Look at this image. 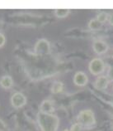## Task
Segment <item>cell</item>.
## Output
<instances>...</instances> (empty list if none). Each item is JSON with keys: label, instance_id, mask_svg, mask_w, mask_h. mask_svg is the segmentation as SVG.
<instances>
[{"label": "cell", "instance_id": "obj_3", "mask_svg": "<svg viewBox=\"0 0 113 131\" xmlns=\"http://www.w3.org/2000/svg\"><path fill=\"white\" fill-rule=\"evenodd\" d=\"M34 51L38 56H46L50 53V43L45 38L39 39L35 44Z\"/></svg>", "mask_w": 113, "mask_h": 131}, {"label": "cell", "instance_id": "obj_16", "mask_svg": "<svg viewBox=\"0 0 113 131\" xmlns=\"http://www.w3.org/2000/svg\"><path fill=\"white\" fill-rule=\"evenodd\" d=\"M5 42H6V37L4 36V34L0 32V48L4 46Z\"/></svg>", "mask_w": 113, "mask_h": 131}, {"label": "cell", "instance_id": "obj_11", "mask_svg": "<svg viewBox=\"0 0 113 131\" xmlns=\"http://www.w3.org/2000/svg\"><path fill=\"white\" fill-rule=\"evenodd\" d=\"M64 90V84L61 81H54L51 85L50 91L53 94H59L61 93Z\"/></svg>", "mask_w": 113, "mask_h": 131}, {"label": "cell", "instance_id": "obj_19", "mask_svg": "<svg viewBox=\"0 0 113 131\" xmlns=\"http://www.w3.org/2000/svg\"><path fill=\"white\" fill-rule=\"evenodd\" d=\"M2 27H3V23H2V22L0 21V30L2 29Z\"/></svg>", "mask_w": 113, "mask_h": 131}, {"label": "cell", "instance_id": "obj_21", "mask_svg": "<svg viewBox=\"0 0 113 131\" xmlns=\"http://www.w3.org/2000/svg\"><path fill=\"white\" fill-rule=\"evenodd\" d=\"M111 127H112V129H113V122H112V124H111Z\"/></svg>", "mask_w": 113, "mask_h": 131}, {"label": "cell", "instance_id": "obj_22", "mask_svg": "<svg viewBox=\"0 0 113 131\" xmlns=\"http://www.w3.org/2000/svg\"><path fill=\"white\" fill-rule=\"evenodd\" d=\"M112 87H113V85H112Z\"/></svg>", "mask_w": 113, "mask_h": 131}, {"label": "cell", "instance_id": "obj_17", "mask_svg": "<svg viewBox=\"0 0 113 131\" xmlns=\"http://www.w3.org/2000/svg\"><path fill=\"white\" fill-rule=\"evenodd\" d=\"M107 77L109 78V80L111 81H113V67H111L110 69H109V71H108V74Z\"/></svg>", "mask_w": 113, "mask_h": 131}, {"label": "cell", "instance_id": "obj_7", "mask_svg": "<svg viewBox=\"0 0 113 131\" xmlns=\"http://www.w3.org/2000/svg\"><path fill=\"white\" fill-rule=\"evenodd\" d=\"M88 82V77L83 71H77L74 77V83L78 86H85Z\"/></svg>", "mask_w": 113, "mask_h": 131}, {"label": "cell", "instance_id": "obj_1", "mask_svg": "<svg viewBox=\"0 0 113 131\" xmlns=\"http://www.w3.org/2000/svg\"><path fill=\"white\" fill-rule=\"evenodd\" d=\"M36 120L41 131H57L60 125V119L54 114H47L39 111Z\"/></svg>", "mask_w": 113, "mask_h": 131}, {"label": "cell", "instance_id": "obj_18", "mask_svg": "<svg viewBox=\"0 0 113 131\" xmlns=\"http://www.w3.org/2000/svg\"><path fill=\"white\" fill-rule=\"evenodd\" d=\"M108 22L110 23V25L113 26V12L111 13V14H109V17H108Z\"/></svg>", "mask_w": 113, "mask_h": 131}, {"label": "cell", "instance_id": "obj_15", "mask_svg": "<svg viewBox=\"0 0 113 131\" xmlns=\"http://www.w3.org/2000/svg\"><path fill=\"white\" fill-rule=\"evenodd\" d=\"M82 129V126L78 123H75L71 126L70 131H80Z\"/></svg>", "mask_w": 113, "mask_h": 131}, {"label": "cell", "instance_id": "obj_10", "mask_svg": "<svg viewBox=\"0 0 113 131\" xmlns=\"http://www.w3.org/2000/svg\"><path fill=\"white\" fill-rule=\"evenodd\" d=\"M13 85V80L10 75H3L0 79V86L3 89L8 90L12 88Z\"/></svg>", "mask_w": 113, "mask_h": 131}, {"label": "cell", "instance_id": "obj_14", "mask_svg": "<svg viewBox=\"0 0 113 131\" xmlns=\"http://www.w3.org/2000/svg\"><path fill=\"white\" fill-rule=\"evenodd\" d=\"M108 17H109V14L105 12H102V13H99L97 16V21H99L101 23H106L108 20Z\"/></svg>", "mask_w": 113, "mask_h": 131}, {"label": "cell", "instance_id": "obj_9", "mask_svg": "<svg viewBox=\"0 0 113 131\" xmlns=\"http://www.w3.org/2000/svg\"><path fill=\"white\" fill-rule=\"evenodd\" d=\"M40 110L43 113H47V114H53L54 112V104L52 101L50 100H45L43 101L40 105Z\"/></svg>", "mask_w": 113, "mask_h": 131}, {"label": "cell", "instance_id": "obj_4", "mask_svg": "<svg viewBox=\"0 0 113 131\" xmlns=\"http://www.w3.org/2000/svg\"><path fill=\"white\" fill-rule=\"evenodd\" d=\"M88 70L94 75H100L105 70V62L101 58H93L88 64Z\"/></svg>", "mask_w": 113, "mask_h": 131}, {"label": "cell", "instance_id": "obj_13", "mask_svg": "<svg viewBox=\"0 0 113 131\" xmlns=\"http://www.w3.org/2000/svg\"><path fill=\"white\" fill-rule=\"evenodd\" d=\"M102 23H101L99 21H97L96 18L91 19L89 23H88V27L92 30V31H98L102 28Z\"/></svg>", "mask_w": 113, "mask_h": 131}, {"label": "cell", "instance_id": "obj_5", "mask_svg": "<svg viewBox=\"0 0 113 131\" xmlns=\"http://www.w3.org/2000/svg\"><path fill=\"white\" fill-rule=\"evenodd\" d=\"M11 105L13 108L15 109H20L22 108L23 106L26 105L27 99L26 95L22 92H15L13 93L11 96V100H10Z\"/></svg>", "mask_w": 113, "mask_h": 131}, {"label": "cell", "instance_id": "obj_2", "mask_svg": "<svg viewBox=\"0 0 113 131\" xmlns=\"http://www.w3.org/2000/svg\"><path fill=\"white\" fill-rule=\"evenodd\" d=\"M77 123L82 127H91L96 124V118L92 110H83L78 114Z\"/></svg>", "mask_w": 113, "mask_h": 131}, {"label": "cell", "instance_id": "obj_8", "mask_svg": "<svg viewBox=\"0 0 113 131\" xmlns=\"http://www.w3.org/2000/svg\"><path fill=\"white\" fill-rule=\"evenodd\" d=\"M109 83L110 80L107 75H100L94 81V87L99 91H103L107 88Z\"/></svg>", "mask_w": 113, "mask_h": 131}, {"label": "cell", "instance_id": "obj_12", "mask_svg": "<svg viewBox=\"0 0 113 131\" xmlns=\"http://www.w3.org/2000/svg\"><path fill=\"white\" fill-rule=\"evenodd\" d=\"M70 9L68 8H58L54 10V14L58 18H64L69 14Z\"/></svg>", "mask_w": 113, "mask_h": 131}, {"label": "cell", "instance_id": "obj_6", "mask_svg": "<svg viewBox=\"0 0 113 131\" xmlns=\"http://www.w3.org/2000/svg\"><path fill=\"white\" fill-rule=\"evenodd\" d=\"M108 48L107 43L102 40H96L92 43V49L97 55L105 54L108 51Z\"/></svg>", "mask_w": 113, "mask_h": 131}, {"label": "cell", "instance_id": "obj_20", "mask_svg": "<svg viewBox=\"0 0 113 131\" xmlns=\"http://www.w3.org/2000/svg\"><path fill=\"white\" fill-rule=\"evenodd\" d=\"M64 131H70V129H64Z\"/></svg>", "mask_w": 113, "mask_h": 131}]
</instances>
